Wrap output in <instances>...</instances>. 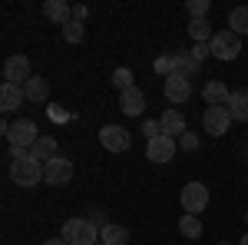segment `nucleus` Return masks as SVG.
I'll return each mask as SVG.
<instances>
[{"label": "nucleus", "mask_w": 248, "mask_h": 245, "mask_svg": "<svg viewBox=\"0 0 248 245\" xmlns=\"http://www.w3.org/2000/svg\"><path fill=\"white\" fill-rule=\"evenodd\" d=\"M209 50H212V57H215V60L232 63V60L242 53V37H238V33H232V30H218V33L212 37Z\"/></svg>", "instance_id": "nucleus-5"}, {"label": "nucleus", "mask_w": 248, "mask_h": 245, "mask_svg": "<svg viewBox=\"0 0 248 245\" xmlns=\"http://www.w3.org/2000/svg\"><path fill=\"white\" fill-rule=\"evenodd\" d=\"M153 70L162 76V80H166V76H172V73H175V53H162V57L153 63Z\"/></svg>", "instance_id": "nucleus-26"}, {"label": "nucleus", "mask_w": 248, "mask_h": 245, "mask_svg": "<svg viewBox=\"0 0 248 245\" xmlns=\"http://www.w3.org/2000/svg\"><path fill=\"white\" fill-rule=\"evenodd\" d=\"M23 96H27V103H46V96H50V83H46L43 76H33V80L23 83Z\"/></svg>", "instance_id": "nucleus-18"}, {"label": "nucleus", "mask_w": 248, "mask_h": 245, "mask_svg": "<svg viewBox=\"0 0 248 245\" xmlns=\"http://www.w3.org/2000/svg\"><path fill=\"white\" fill-rule=\"evenodd\" d=\"M30 156H33L37 163H43V166L53 163V159H57V139H53V136H40L37 143H33V149H30Z\"/></svg>", "instance_id": "nucleus-17"}, {"label": "nucleus", "mask_w": 248, "mask_h": 245, "mask_svg": "<svg viewBox=\"0 0 248 245\" xmlns=\"http://www.w3.org/2000/svg\"><path fill=\"white\" fill-rule=\"evenodd\" d=\"M209 0H189V3H186V10H189V17L192 20H205L209 17Z\"/></svg>", "instance_id": "nucleus-28"}, {"label": "nucleus", "mask_w": 248, "mask_h": 245, "mask_svg": "<svg viewBox=\"0 0 248 245\" xmlns=\"http://www.w3.org/2000/svg\"><path fill=\"white\" fill-rule=\"evenodd\" d=\"M10 179L20 189H33L43 182V163H37L27 149H10Z\"/></svg>", "instance_id": "nucleus-1"}, {"label": "nucleus", "mask_w": 248, "mask_h": 245, "mask_svg": "<svg viewBox=\"0 0 248 245\" xmlns=\"http://www.w3.org/2000/svg\"><path fill=\"white\" fill-rule=\"evenodd\" d=\"M179 149H186V152H195V149H199V136L186 130L182 136H179Z\"/></svg>", "instance_id": "nucleus-29"}, {"label": "nucleus", "mask_w": 248, "mask_h": 245, "mask_svg": "<svg viewBox=\"0 0 248 245\" xmlns=\"http://www.w3.org/2000/svg\"><path fill=\"white\" fill-rule=\"evenodd\" d=\"M245 219H248V209H245Z\"/></svg>", "instance_id": "nucleus-37"}, {"label": "nucleus", "mask_w": 248, "mask_h": 245, "mask_svg": "<svg viewBox=\"0 0 248 245\" xmlns=\"http://www.w3.org/2000/svg\"><path fill=\"white\" fill-rule=\"evenodd\" d=\"M27 80H33V70H30V60L23 53H14L3 63V83H14V86H23Z\"/></svg>", "instance_id": "nucleus-8"}, {"label": "nucleus", "mask_w": 248, "mask_h": 245, "mask_svg": "<svg viewBox=\"0 0 248 245\" xmlns=\"http://www.w3.org/2000/svg\"><path fill=\"white\" fill-rule=\"evenodd\" d=\"M142 132H146V139H155V136H162V126H159V119H146V123H142Z\"/></svg>", "instance_id": "nucleus-31"}, {"label": "nucleus", "mask_w": 248, "mask_h": 245, "mask_svg": "<svg viewBox=\"0 0 248 245\" xmlns=\"http://www.w3.org/2000/svg\"><path fill=\"white\" fill-rule=\"evenodd\" d=\"M60 239H66V245H96L99 242V229L83 215V219H66Z\"/></svg>", "instance_id": "nucleus-2"}, {"label": "nucleus", "mask_w": 248, "mask_h": 245, "mask_svg": "<svg viewBox=\"0 0 248 245\" xmlns=\"http://www.w3.org/2000/svg\"><path fill=\"white\" fill-rule=\"evenodd\" d=\"M179 235H182V239H199V235H202L199 215H182V219H179Z\"/></svg>", "instance_id": "nucleus-24"}, {"label": "nucleus", "mask_w": 248, "mask_h": 245, "mask_svg": "<svg viewBox=\"0 0 248 245\" xmlns=\"http://www.w3.org/2000/svg\"><path fill=\"white\" fill-rule=\"evenodd\" d=\"M238 245H248V232H245V235H242V242H238Z\"/></svg>", "instance_id": "nucleus-35"}, {"label": "nucleus", "mask_w": 248, "mask_h": 245, "mask_svg": "<svg viewBox=\"0 0 248 245\" xmlns=\"http://www.w3.org/2000/svg\"><path fill=\"white\" fill-rule=\"evenodd\" d=\"M202 99H205V106H229L232 90L222 80H212V83H205V90H202Z\"/></svg>", "instance_id": "nucleus-14"}, {"label": "nucleus", "mask_w": 248, "mask_h": 245, "mask_svg": "<svg viewBox=\"0 0 248 245\" xmlns=\"http://www.w3.org/2000/svg\"><path fill=\"white\" fill-rule=\"evenodd\" d=\"M86 219H90V222H93L99 232L109 226V219H106V212H103V209H90V212H86Z\"/></svg>", "instance_id": "nucleus-30"}, {"label": "nucleus", "mask_w": 248, "mask_h": 245, "mask_svg": "<svg viewBox=\"0 0 248 245\" xmlns=\"http://www.w3.org/2000/svg\"><path fill=\"white\" fill-rule=\"evenodd\" d=\"M83 37H86V30H83V23H77V20H70L63 27V40L66 43H83Z\"/></svg>", "instance_id": "nucleus-27"}, {"label": "nucleus", "mask_w": 248, "mask_h": 245, "mask_svg": "<svg viewBox=\"0 0 248 245\" xmlns=\"http://www.w3.org/2000/svg\"><path fill=\"white\" fill-rule=\"evenodd\" d=\"M43 245H66V239H46Z\"/></svg>", "instance_id": "nucleus-34"}, {"label": "nucleus", "mask_w": 248, "mask_h": 245, "mask_svg": "<svg viewBox=\"0 0 248 245\" xmlns=\"http://www.w3.org/2000/svg\"><path fill=\"white\" fill-rule=\"evenodd\" d=\"M162 93H166V99H169L172 106H182V103L192 96V80H186V76H179V73H172V76H166Z\"/></svg>", "instance_id": "nucleus-9"}, {"label": "nucleus", "mask_w": 248, "mask_h": 245, "mask_svg": "<svg viewBox=\"0 0 248 245\" xmlns=\"http://www.w3.org/2000/svg\"><path fill=\"white\" fill-rule=\"evenodd\" d=\"M43 179H46V186H66V182L73 179V163L63 159V156H57L53 163L43 166Z\"/></svg>", "instance_id": "nucleus-10"}, {"label": "nucleus", "mask_w": 248, "mask_h": 245, "mask_svg": "<svg viewBox=\"0 0 248 245\" xmlns=\"http://www.w3.org/2000/svg\"><path fill=\"white\" fill-rule=\"evenodd\" d=\"M43 17L60 23V27H66V23L73 20V7H70L66 0H46V3H43Z\"/></svg>", "instance_id": "nucleus-15"}, {"label": "nucleus", "mask_w": 248, "mask_h": 245, "mask_svg": "<svg viewBox=\"0 0 248 245\" xmlns=\"http://www.w3.org/2000/svg\"><path fill=\"white\" fill-rule=\"evenodd\" d=\"M218 245H229V242H218Z\"/></svg>", "instance_id": "nucleus-36"}, {"label": "nucleus", "mask_w": 248, "mask_h": 245, "mask_svg": "<svg viewBox=\"0 0 248 245\" xmlns=\"http://www.w3.org/2000/svg\"><path fill=\"white\" fill-rule=\"evenodd\" d=\"M202 126H205V132L209 136H225V132L232 130V113L229 106H205V113H202Z\"/></svg>", "instance_id": "nucleus-6"}, {"label": "nucleus", "mask_w": 248, "mask_h": 245, "mask_svg": "<svg viewBox=\"0 0 248 245\" xmlns=\"http://www.w3.org/2000/svg\"><path fill=\"white\" fill-rule=\"evenodd\" d=\"M3 139L10 143V149H33V143L40 139L37 132V123L33 119H17V123H10V130L3 132Z\"/></svg>", "instance_id": "nucleus-3"}, {"label": "nucleus", "mask_w": 248, "mask_h": 245, "mask_svg": "<svg viewBox=\"0 0 248 245\" xmlns=\"http://www.w3.org/2000/svg\"><path fill=\"white\" fill-rule=\"evenodd\" d=\"M99 242H103V245H126V242H129V232H126V226L109 222V226L99 232Z\"/></svg>", "instance_id": "nucleus-21"}, {"label": "nucleus", "mask_w": 248, "mask_h": 245, "mask_svg": "<svg viewBox=\"0 0 248 245\" xmlns=\"http://www.w3.org/2000/svg\"><path fill=\"white\" fill-rule=\"evenodd\" d=\"M23 99H27V96H23V86H14V83H3V86H0V110H3V113L20 110Z\"/></svg>", "instance_id": "nucleus-16"}, {"label": "nucleus", "mask_w": 248, "mask_h": 245, "mask_svg": "<svg viewBox=\"0 0 248 245\" xmlns=\"http://www.w3.org/2000/svg\"><path fill=\"white\" fill-rule=\"evenodd\" d=\"M199 70H202V63L192 57V53H175V73H179V76L195 80V76H199Z\"/></svg>", "instance_id": "nucleus-20"}, {"label": "nucleus", "mask_w": 248, "mask_h": 245, "mask_svg": "<svg viewBox=\"0 0 248 245\" xmlns=\"http://www.w3.org/2000/svg\"><path fill=\"white\" fill-rule=\"evenodd\" d=\"M96 245H103V242H96Z\"/></svg>", "instance_id": "nucleus-38"}, {"label": "nucleus", "mask_w": 248, "mask_h": 245, "mask_svg": "<svg viewBox=\"0 0 248 245\" xmlns=\"http://www.w3.org/2000/svg\"><path fill=\"white\" fill-rule=\"evenodd\" d=\"M209 53H212V50H209V43H195V50H192V57L199 60V63H202V60L209 57Z\"/></svg>", "instance_id": "nucleus-32"}, {"label": "nucleus", "mask_w": 248, "mask_h": 245, "mask_svg": "<svg viewBox=\"0 0 248 245\" xmlns=\"http://www.w3.org/2000/svg\"><path fill=\"white\" fill-rule=\"evenodd\" d=\"M73 20L83 23V20H86V7H73Z\"/></svg>", "instance_id": "nucleus-33"}, {"label": "nucleus", "mask_w": 248, "mask_h": 245, "mask_svg": "<svg viewBox=\"0 0 248 245\" xmlns=\"http://www.w3.org/2000/svg\"><path fill=\"white\" fill-rule=\"evenodd\" d=\"M229 30L232 33H238V37H245L248 33V7H232L229 10Z\"/></svg>", "instance_id": "nucleus-22"}, {"label": "nucleus", "mask_w": 248, "mask_h": 245, "mask_svg": "<svg viewBox=\"0 0 248 245\" xmlns=\"http://www.w3.org/2000/svg\"><path fill=\"white\" fill-rule=\"evenodd\" d=\"M189 37L195 40V43H212V23H209V17L205 20H189Z\"/></svg>", "instance_id": "nucleus-23"}, {"label": "nucleus", "mask_w": 248, "mask_h": 245, "mask_svg": "<svg viewBox=\"0 0 248 245\" xmlns=\"http://www.w3.org/2000/svg\"><path fill=\"white\" fill-rule=\"evenodd\" d=\"M229 113H232V123H248V90H232Z\"/></svg>", "instance_id": "nucleus-19"}, {"label": "nucleus", "mask_w": 248, "mask_h": 245, "mask_svg": "<svg viewBox=\"0 0 248 245\" xmlns=\"http://www.w3.org/2000/svg\"><path fill=\"white\" fill-rule=\"evenodd\" d=\"M133 80H136V76H133V70H129V66H116V70H113V86L119 90V93L133 90V86H136Z\"/></svg>", "instance_id": "nucleus-25"}, {"label": "nucleus", "mask_w": 248, "mask_h": 245, "mask_svg": "<svg viewBox=\"0 0 248 245\" xmlns=\"http://www.w3.org/2000/svg\"><path fill=\"white\" fill-rule=\"evenodd\" d=\"M119 110H123L126 116H142V110H146V93H142L139 86L119 93Z\"/></svg>", "instance_id": "nucleus-12"}, {"label": "nucleus", "mask_w": 248, "mask_h": 245, "mask_svg": "<svg viewBox=\"0 0 248 245\" xmlns=\"http://www.w3.org/2000/svg\"><path fill=\"white\" fill-rule=\"evenodd\" d=\"M99 146L109 152H126L129 146H133V136L126 132V126H116V123H109V126H103L99 130Z\"/></svg>", "instance_id": "nucleus-7"}, {"label": "nucleus", "mask_w": 248, "mask_h": 245, "mask_svg": "<svg viewBox=\"0 0 248 245\" xmlns=\"http://www.w3.org/2000/svg\"><path fill=\"white\" fill-rule=\"evenodd\" d=\"M179 202H182V209H186V215L205 212V209H209V186H205V182H186Z\"/></svg>", "instance_id": "nucleus-4"}, {"label": "nucleus", "mask_w": 248, "mask_h": 245, "mask_svg": "<svg viewBox=\"0 0 248 245\" xmlns=\"http://www.w3.org/2000/svg\"><path fill=\"white\" fill-rule=\"evenodd\" d=\"M159 126H162V136H172V139H179V136L186 132V116L179 113L175 106H169L166 113L159 116Z\"/></svg>", "instance_id": "nucleus-13"}, {"label": "nucleus", "mask_w": 248, "mask_h": 245, "mask_svg": "<svg viewBox=\"0 0 248 245\" xmlns=\"http://www.w3.org/2000/svg\"><path fill=\"white\" fill-rule=\"evenodd\" d=\"M172 156H175V139L172 136H155V139H149L146 143V159L149 163H169Z\"/></svg>", "instance_id": "nucleus-11"}]
</instances>
